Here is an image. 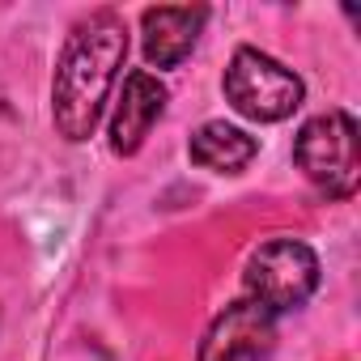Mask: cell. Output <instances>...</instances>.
Here are the masks:
<instances>
[{
  "mask_svg": "<svg viewBox=\"0 0 361 361\" xmlns=\"http://www.w3.org/2000/svg\"><path fill=\"white\" fill-rule=\"evenodd\" d=\"M221 90H226V102L251 123H281L306 98L302 77L293 68H285L281 60L264 56L259 47H238L230 56Z\"/></svg>",
  "mask_w": 361,
  "mask_h": 361,
  "instance_id": "obj_3",
  "label": "cell"
},
{
  "mask_svg": "<svg viewBox=\"0 0 361 361\" xmlns=\"http://www.w3.org/2000/svg\"><path fill=\"white\" fill-rule=\"evenodd\" d=\"M170 102V90L149 73V68H136L123 77V94H119V106L111 115V149L119 157H132L140 153V145L149 140L153 123L161 119Z\"/></svg>",
  "mask_w": 361,
  "mask_h": 361,
  "instance_id": "obj_6",
  "label": "cell"
},
{
  "mask_svg": "<svg viewBox=\"0 0 361 361\" xmlns=\"http://www.w3.org/2000/svg\"><path fill=\"white\" fill-rule=\"evenodd\" d=\"M204 22H209V9H200V5L196 9L192 5H153V9H145L140 13L145 60L153 68H178L192 56Z\"/></svg>",
  "mask_w": 361,
  "mask_h": 361,
  "instance_id": "obj_7",
  "label": "cell"
},
{
  "mask_svg": "<svg viewBox=\"0 0 361 361\" xmlns=\"http://www.w3.org/2000/svg\"><path fill=\"white\" fill-rule=\"evenodd\" d=\"M123 60H128L123 18L102 9L73 26L56 64V81H51V123L68 145H81L94 136Z\"/></svg>",
  "mask_w": 361,
  "mask_h": 361,
  "instance_id": "obj_1",
  "label": "cell"
},
{
  "mask_svg": "<svg viewBox=\"0 0 361 361\" xmlns=\"http://www.w3.org/2000/svg\"><path fill=\"white\" fill-rule=\"evenodd\" d=\"M276 353V314H268L259 302L238 298L200 336L196 361H272Z\"/></svg>",
  "mask_w": 361,
  "mask_h": 361,
  "instance_id": "obj_5",
  "label": "cell"
},
{
  "mask_svg": "<svg viewBox=\"0 0 361 361\" xmlns=\"http://www.w3.org/2000/svg\"><path fill=\"white\" fill-rule=\"evenodd\" d=\"M293 166L327 200H348L361 183V132L348 111H323L298 128Z\"/></svg>",
  "mask_w": 361,
  "mask_h": 361,
  "instance_id": "obj_2",
  "label": "cell"
},
{
  "mask_svg": "<svg viewBox=\"0 0 361 361\" xmlns=\"http://www.w3.org/2000/svg\"><path fill=\"white\" fill-rule=\"evenodd\" d=\"M319 272L323 268L314 247H306L302 238H268L251 251L243 285L247 298L259 302L268 314H289L310 302V293L319 289Z\"/></svg>",
  "mask_w": 361,
  "mask_h": 361,
  "instance_id": "obj_4",
  "label": "cell"
},
{
  "mask_svg": "<svg viewBox=\"0 0 361 361\" xmlns=\"http://www.w3.org/2000/svg\"><path fill=\"white\" fill-rule=\"evenodd\" d=\"M259 153V140L226 119H209L192 132L188 140V157L200 166V170H213V174H243Z\"/></svg>",
  "mask_w": 361,
  "mask_h": 361,
  "instance_id": "obj_8",
  "label": "cell"
}]
</instances>
